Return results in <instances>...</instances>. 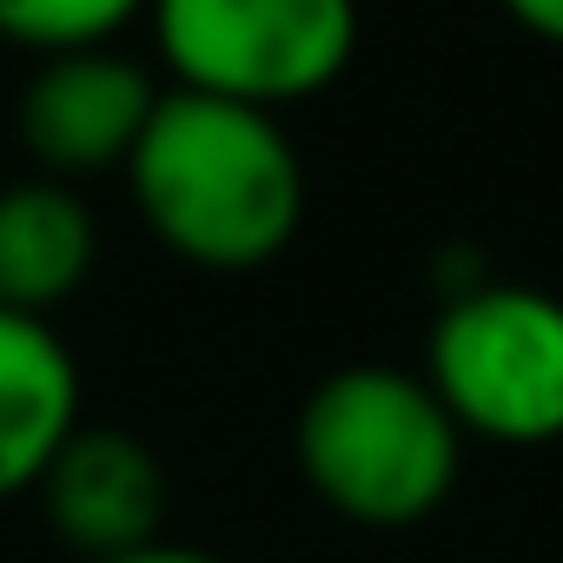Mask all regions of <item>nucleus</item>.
<instances>
[{"label": "nucleus", "mask_w": 563, "mask_h": 563, "mask_svg": "<svg viewBox=\"0 0 563 563\" xmlns=\"http://www.w3.org/2000/svg\"><path fill=\"white\" fill-rule=\"evenodd\" d=\"M146 21L179 87L265 113L325 93L358 54V0H146Z\"/></svg>", "instance_id": "4"}, {"label": "nucleus", "mask_w": 563, "mask_h": 563, "mask_svg": "<svg viewBox=\"0 0 563 563\" xmlns=\"http://www.w3.org/2000/svg\"><path fill=\"white\" fill-rule=\"evenodd\" d=\"M93 563H225V556L192 550V543H166V537H153V543H133V550H120V556H93Z\"/></svg>", "instance_id": "11"}, {"label": "nucleus", "mask_w": 563, "mask_h": 563, "mask_svg": "<svg viewBox=\"0 0 563 563\" xmlns=\"http://www.w3.org/2000/svg\"><path fill=\"white\" fill-rule=\"evenodd\" d=\"M424 385L464 438L556 444L563 438V299L537 286H464L444 299Z\"/></svg>", "instance_id": "3"}, {"label": "nucleus", "mask_w": 563, "mask_h": 563, "mask_svg": "<svg viewBox=\"0 0 563 563\" xmlns=\"http://www.w3.org/2000/svg\"><path fill=\"white\" fill-rule=\"evenodd\" d=\"M497 8H504L523 34H537V41L563 47V0H497Z\"/></svg>", "instance_id": "10"}, {"label": "nucleus", "mask_w": 563, "mask_h": 563, "mask_svg": "<svg viewBox=\"0 0 563 563\" xmlns=\"http://www.w3.org/2000/svg\"><path fill=\"white\" fill-rule=\"evenodd\" d=\"M146 232L199 272H258L299 239L306 166L265 107L173 87L126 153Z\"/></svg>", "instance_id": "1"}, {"label": "nucleus", "mask_w": 563, "mask_h": 563, "mask_svg": "<svg viewBox=\"0 0 563 563\" xmlns=\"http://www.w3.org/2000/svg\"><path fill=\"white\" fill-rule=\"evenodd\" d=\"M80 431V358L41 312L0 306V504L27 497Z\"/></svg>", "instance_id": "7"}, {"label": "nucleus", "mask_w": 563, "mask_h": 563, "mask_svg": "<svg viewBox=\"0 0 563 563\" xmlns=\"http://www.w3.org/2000/svg\"><path fill=\"white\" fill-rule=\"evenodd\" d=\"M100 258V225L80 186L67 179H14L0 186V306L8 312H54L67 306Z\"/></svg>", "instance_id": "8"}, {"label": "nucleus", "mask_w": 563, "mask_h": 563, "mask_svg": "<svg viewBox=\"0 0 563 563\" xmlns=\"http://www.w3.org/2000/svg\"><path fill=\"white\" fill-rule=\"evenodd\" d=\"M41 504H47V523L67 550H80L87 563L93 556H120L133 543H153L159 523H166V471L159 457L133 438V431H113V424H80L47 477L34 484Z\"/></svg>", "instance_id": "6"}, {"label": "nucleus", "mask_w": 563, "mask_h": 563, "mask_svg": "<svg viewBox=\"0 0 563 563\" xmlns=\"http://www.w3.org/2000/svg\"><path fill=\"white\" fill-rule=\"evenodd\" d=\"M292 451L306 484L365 530L424 523L464 464V431L418 372L345 365L299 405Z\"/></svg>", "instance_id": "2"}, {"label": "nucleus", "mask_w": 563, "mask_h": 563, "mask_svg": "<svg viewBox=\"0 0 563 563\" xmlns=\"http://www.w3.org/2000/svg\"><path fill=\"white\" fill-rule=\"evenodd\" d=\"M133 21H146V0H0V41L41 60L113 47Z\"/></svg>", "instance_id": "9"}, {"label": "nucleus", "mask_w": 563, "mask_h": 563, "mask_svg": "<svg viewBox=\"0 0 563 563\" xmlns=\"http://www.w3.org/2000/svg\"><path fill=\"white\" fill-rule=\"evenodd\" d=\"M153 107H159V87L140 60L113 47H80V54H47L27 74L14 100V133L47 179L80 186L126 166Z\"/></svg>", "instance_id": "5"}]
</instances>
